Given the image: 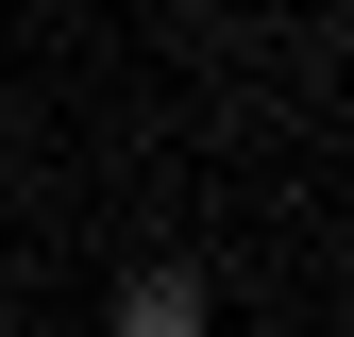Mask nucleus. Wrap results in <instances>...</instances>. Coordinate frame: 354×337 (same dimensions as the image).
Returning a JSON list of instances; mask_svg holds the SVG:
<instances>
[{
	"label": "nucleus",
	"mask_w": 354,
	"mask_h": 337,
	"mask_svg": "<svg viewBox=\"0 0 354 337\" xmlns=\"http://www.w3.org/2000/svg\"><path fill=\"white\" fill-rule=\"evenodd\" d=\"M118 337H203V287L186 270H136V287H118Z\"/></svg>",
	"instance_id": "nucleus-1"
}]
</instances>
